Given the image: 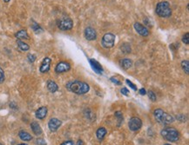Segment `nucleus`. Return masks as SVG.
I'll return each mask as SVG.
<instances>
[{
	"label": "nucleus",
	"mask_w": 189,
	"mask_h": 145,
	"mask_svg": "<svg viewBox=\"0 0 189 145\" xmlns=\"http://www.w3.org/2000/svg\"><path fill=\"white\" fill-rule=\"evenodd\" d=\"M66 88L69 91L73 92L77 95H84L90 91V86L85 82L78 80L71 81L66 84Z\"/></svg>",
	"instance_id": "nucleus-1"
},
{
	"label": "nucleus",
	"mask_w": 189,
	"mask_h": 145,
	"mask_svg": "<svg viewBox=\"0 0 189 145\" xmlns=\"http://www.w3.org/2000/svg\"><path fill=\"white\" fill-rule=\"evenodd\" d=\"M153 116H154V118L156 119V121L163 125H168V124H171L172 122H174V116L165 112L161 109H156L153 111Z\"/></svg>",
	"instance_id": "nucleus-2"
},
{
	"label": "nucleus",
	"mask_w": 189,
	"mask_h": 145,
	"mask_svg": "<svg viewBox=\"0 0 189 145\" xmlns=\"http://www.w3.org/2000/svg\"><path fill=\"white\" fill-rule=\"evenodd\" d=\"M160 135L168 142H177L180 139V133L175 128H165L161 130Z\"/></svg>",
	"instance_id": "nucleus-3"
},
{
	"label": "nucleus",
	"mask_w": 189,
	"mask_h": 145,
	"mask_svg": "<svg viewBox=\"0 0 189 145\" xmlns=\"http://www.w3.org/2000/svg\"><path fill=\"white\" fill-rule=\"evenodd\" d=\"M155 11L157 15L160 17H169L172 15V9L167 1H162L157 4Z\"/></svg>",
	"instance_id": "nucleus-4"
},
{
	"label": "nucleus",
	"mask_w": 189,
	"mask_h": 145,
	"mask_svg": "<svg viewBox=\"0 0 189 145\" xmlns=\"http://www.w3.org/2000/svg\"><path fill=\"white\" fill-rule=\"evenodd\" d=\"M57 24L61 31H70L73 27V21L68 17H63L58 20Z\"/></svg>",
	"instance_id": "nucleus-5"
},
{
	"label": "nucleus",
	"mask_w": 189,
	"mask_h": 145,
	"mask_svg": "<svg viewBox=\"0 0 189 145\" xmlns=\"http://www.w3.org/2000/svg\"><path fill=\"white\" fill-rule=\"evenodd\" d=\"M115 35L113 33H106L103 36L101 45L102 47L105 49H110L113 48L115 44Z\"/></svg>",
	"instance_id": "nucleus-6"
},
{
	"label": "nucleus",
	"mask_w": 189,
	"mask_h": 145,
	"mask_svg": "<svg viewBox=\"0 0 189 145\" xmlns=\"http://www.w3.org/2000/svg\"><path fill=\"white\" fill-rule=\"evenodd\" d=\"M128 127L130 130H132V131L139 130L142 127V121H141V119L139 118V117H136V116L132 117L129 120Z\"/></svg>",
	"instance_id": "nucleus-7"
},
{
	"label": "nucleus",
	"mask_w": 189,
	"mask_h": 145,
	"mask_svg": "<svg viewBox=\"0 0 189 145\" xmlns=\"http://www.w3.org/2000/svg\"><path fill=\"white\" fill-rule=\"evenodd\" d=\"M70 69H71V64L69 63H67V62H59L55 67V72L58 73V74H60V73L66 72Z\"/></svg>",
	"instance_id": "nucleus-8"
},
{
	"label": "nucleus",
	"mask_w": 189,
	"mask_h": 145,
	"mask_svg": "<svg viewBox=\"0 0 189 145\" xmlns=\"http://www.w3.org/2000/svg\"><path fill=\"white\" fill-rule=\"evenodd\" d=\"M134 30L137 31L138 34H139L142 37H147L149 35V31L147 30L146 27H145L142 23H135L133 24Z\"/></svg>",
	"instance_id": "nucleus-9"
},
{
	"label": "nucleus",
	"mask_w": 189,
	"mask_h": 145,
	"mask_svg": "<svg viewBox=\"0 0 189 145\" xmlns=\"http://www.w3.org/2000/svg\"><path fill=\"white\" fill-rule=\"evenodd\" d=\"M62 124V122H61L59 119L58 118H52L50 119V121L48 122V127H49V130L53 132H55L57 130L59 129V127Z\"/></svg>",
	"instance_id": "nucleus-10"
},
{
	"label": "nucleus",
	"mask_w": 189,
	"mask_h": 145,
	"mask_svg": "<svg viewBox=\"0 0 189 145\" xmlns=\"http://www.w3.org/2000/svg\"><path fill=\"white\" fill-rule=\"evenodd\" d=\"M51 63H52V59L50 57H45L43 59V61L41 63L39 70L41 73H46L50 70L51 68Z\"/></svg>",
	"instance_id": "nucleus-11"
},
{
	"label": "nucleus",
	"mask_w": 189,
	"mask_h": 145,
	"mask_svg": "<svg viewBox=\"0 0 189 145\" xmlns=\"http://www.w3.org/2000/svg\"><path fill=\"white\" fill-rule=\"evenodd\" d=\"M85 38H86L88 41H92V40H95L97 38V33L96 31L91 28V27H87L85 28Z\"/></svg>",
	"instance_id": "nucleus-12"
},
{
	"label": "nucleus",
	"mask_w": 189,
	"mask_h": 145,
	"mask_svg": "<svg viewBox=\"0 0 189 145\" xmlns=\"http://www.w3.org/2000/svg\"><path fill=\"white\" fill-rule=\"evenodd\" d=\"M89 63L91 64L92 69L97 74H102V72H103V67L101 66V64L98 61H96L95 59H89Z\"/></svg>",
	"instance_id": "nucleus-13"
},
{
	"label": "nucleus",
	"mask_w": 189,
	"mask_h": 145,
	"mask_svg": "<svg viewBox=\"0 0 189 145\" xmlns=\"http://www.w3.org/2000/svg\"><path fill=\"white\" fill-rule=\"evenodd\" d=\"M47 112H48L47 108L45 107V106H43V107L38 108V110H36V112H35V116H36V117H37L38 119L42 120V119H44V118L46 116Z\"/></svg>",
	"instance_id": "nucleus-14"
},
{
	"label": "nucleus",
	"mask_w": 189,
	"mask_h": 145,
	"mask_svg": "<svg viewBox=\"0 0 189 145\" xmlns=\"http://www.w3.org/2000/svg\"><path fill=\"white\" fill-rule=\"evenodd\" d=\"M30 128L32 132L36 135V136H40L42 134V129L40 127V125L38 124V122H32L30 123Z\"/></svg>",
	"instance_id": "nucleus-15"
},
{
	"label": "nucleus",
	"mask_w": 189,
	"mask_h": 145,
	"mask_svg": "<svg viewBox=\"0 0 189 145\" xmlns=\"http://www.w3.org/2000/svg\"><path fill=\"white\" fill-rule=\"evenodd\" d=\"M47 89H48V91L51 92V93H55L56 91H58L59 86H58V84H56L54 81L49 80L47 82Z\"/></svg>",
	"instance_id": "nucleus-16"
},
{
	"label": "nucleus",
	"mask_w": 189,
	"mask_h": 145,
	"mask_svg": "<svg viewBox=\"0 0 189 145\" xmlns=\"http://www.w3.org/2000/svg\"><path fill=\"white\" fill-rule=\"evenodd\" d=\"M106 133H107V130H106V128H104V127L98 128L96 131V137L98 138V140H99V141L103 140L106 137Z\"/></svg>",
	"instance_id": "nucleus-17"
},
{
	"label": "nucleus",
	"mask_w": 189,
	"mask_h": 145,
	"mask_svg": "<svg viewBox=\"0 0 189 145\" xmlns=\"http://www.w3.org/2000/svg\"><path fill=\"white\" fill-rule=\"evenodd\" d=\"M15 37L18 40H22V39H29L30 37H29V35H28V33H27V31H25V30H20V31H18L17 33L15 34Z\"/></svg>",
	"instance_id": "nucleus-18"
},
{
	"label": "nucleus",
	"mask_w": 189,
	"mask_h": 145,
	"mask_svg": "<svg viewBox=\"0 0 189 145\" xmlns=\"http://www.w3.org/2000/svg\"><path fill=\"white\" fill-rule=\"evenodd\" d=\"M18 136H19V138L23 141H25V142H28V141H30L32 139V137L30 136V133L24 131V130H21L19 133H18Z\"/></svg>",
	"instance_id": "nucleus-19"
},
{
	"label": "nucleus",
	"mask_w": 189,
	"mask_h": 145,
	"mask_svg": "<svg viewBox=\"0 0 189 145\" xmlns=\"http://www.w3.org/2000/svg\"><path fill=\"white\" fill-rule=\"evenodd\" d=\"M17 45H18V49L20 50V51H29V49H30V46L28 45L26 43H24L23 42L22 40H17Z\"/></svg>",
	"instance_id": "nucleus-20"
},
{
	"label": "nucleus",
	"mask_w": 189,
	"mask_h": 145,
	"mask_svg": "<svg viewBox=\"0 0 189 145\" xmlns=\"http://www.w3.org/2000/svg\"><path fill=\"white\" fill-rule=\"evenodd\" d=\"M120 64L121 67H122L123 69H127L132 67V65H133V61H132L130 58H124V59H122V61L120 62Z\"/></svg>",
	"instance_id": "nucleus-21"
},
{
	"label": "nucleus",
	"mask_w": 189,
	"mask_h": 145,
	"mask_svg": "<svg viewBox=\"0 0 189 145\" xmlns=\"http://www.w3.org/2000/svg\"><path fill=\"white\" fill-rule=\"evenodd\" d=\"M120 50L123 53L128 54L131 52V46H130V45L127 44V43H124V44L121 45Z\"/></svg>",
	"instance_id": "nucleus-22"
},
{
	"label": "nucleus",
	"mask_w": 189,
	"mask_h": 145,
	"mask_svg": "<svg viewBox=\"0 0 189 145\" xmlns=\"http://www.w3.org/2000/svg\"><path fill=\"white\" fill-rule=\"evenodd\" d=\"M31 29L34 31L35 33H40V32H42L43 31V29L41 28V26L37 23L36 22H34V21H32V24H31Z\"/></svg>",
	"instance_id": "nucleus-23"
},
{
	"label": "nucleus",
	"mask_w": 189,
	"mask_h": 145,
	"mask_svg": "<svg viewBox=\"0 0 189 145\" xmlns=\"http://www.w3.org/2000/svg\"><path fill=\"white\" fill-rule=\"evenodd\" d=\"M181 67L183 70L187 73V74H188L189 72V61L188 60H184V61L181 62Z\"/></svg>",
	"instance_id": "nucleus-24"
},
{
	"label": "nucleus",
	"mask_w": 189,
	"mask_h": 145,
	"mask_svg": "<svg viewBox=\"0 0 189 145\" xmlns=\"http://www.w3.org/2000/svg\"><path fill=\"white\" fill-rule=\"evenodd\" d=\"M115 117L118 119V122H119V126L121 124V122L123 121V114L121 113L120 111H116L115 112Z\"/></svg>",
	"instance_id": "nucleus-25"
},
{
	"label": "nucleus",
	"mask_w": 189,
	"mask_h": 145,
	"mask_svg": "<svg viewBox=\"0 0 189 145\" xmlns=\"http://www.w3.org/2000/svg\"><path fill=\"white\" fill-rule=\"evenodd\" d=\"M148 97H149V99L151 100L152 102H155L156 99H157L155 93L152 91H148Z\"/></svg>",
	"instance_id": "nucleus-26"
},
{
	"label": "nucleus",
	"mask_w": 189,
	"mask_h": 145,
	"mask_svg": "<svg viewBox=\"0 0 189 145\" xmlns=\"http://www.w3.org/2000/svg\"><path fill=\"white\" fill-rule=\"evenodd\" d=\"M182 42L185 45H189V33H186L183 38H182Z\"/></svg>",
	"instance_id": "nucleus-27"
},
{
	"label": "nucleus",
	"mask_w": 189,
	"mask_h": 145,
	"mask_svg": "<svg viewBox=\"0 0 189 145\" xmlns=\"http://www.w3.org/2000/svg\"><path fill=\"white\" fill-rule=\"evenodd\" d=\"M27 58H28V61L30 62V63H34L35 60H36V56L33 55V54H28Z\"/></svg>",
	"instance_id": "nucleus-28"
},
{
	"label": "nucleus",
	"mask_w": 189,
	"mask_h": 145,
	"mask_svg": "<svg viewBox=\"0 0 189 145\" xmlns=\"http://www.w3.org/2000/svg\"><path fill=\"white\" fill-rule=\"evenodd\" d=\"M5 81V72L4 69L0 67V84H2Z\"/></svg>",
	"instance_id": "nucleus-29"
},
{
	"label": "nucleus",
	"mask_w": 189,
	"mask_h": 145,
	"mask_svg": "<svg viewBox=\"0 0 189 145\" xmlns=\"http://www.w3.org/2000/svg\"><path fill=\"white\" fill-rule=\"evenodd\" d=\"M126 82H127V84H128L129 86H130V87H131V88H132V89H133V91H137V86H136V85H135V84H133V83H132V82H131V81H130L129 79H127V81H126Z\"/></svg>",
	"instance_id": "nucleus-30"
},
{
	"label": "nucleus",
	"mask_w": 189,
	"mask_h": 145,
	"mask_svg": "<svg viewBox=\"0 0 189 145\" xmlns=\"http://www.w3.org/2000/svg\"><path fill=\"white\" fill-rule=\"evenodd\" d=\"M36 143L38 145H46V141L44 139H42V138H38L36 140Z\"/></svg>",
	"instance_id": "nucleus-31"
},
{
	"label": "nucleus",
	"mask_w": 189,
	"mask_h": 145,
	"mask_svg": "<svg viewBox=\"0 0 189 145\" xmlns=\"http://www.w3.org/2000/svg\"><path fill=\"white\" fill-rule=\"evenodd\" d=\"M120 92L122 93V94H123V95H124V96H127H127H129V94H130L129 91L127 90V88H126V87L122 88V89H121Z\"/></svg>",
	"instance_id": "nucleus-32"
},
{
	"label": "nucleus",
	"mask_w": 189,
	"mask_h": 145,
	"mask_svg": "<svg viewBox=\"0 0 189 145\" xmlns=\"http://www.w3.org/2000/svg\"><path fill=\"white\" fill-rule=\"evenodd\" d=\"M110 80H111L112 83H114V84H116V85H120L121 84L120 81H119V80H118L117 78H115V77H111Z\"/></svg>",
	"instance_id": "nucleus-33"
},
{
	"label": "nucleus",
	"mask_w": 189,
	"mask_h": 145,
	"mask_svg": "<svg viewBox=\"0 0 189 145\" xmlns=\"http://www.w3.org/2000/svg\"><path fill=\"white\" fill-rule=\"evenodd\" d=\"M177 119H178V120H179L180 122H185V121H186V116H185L184 115H182V114L178 115V116H177Z\"/></svg>",
	"instance_id": "nucleus-34"
},
{
	"label": "nucleus",
	"mask_w": 189,
	"mask_h": 145,
	"mask_svg": "<svg viewBox=\"0 0 189 145\" xmlns=\"http://www.w3.org/2000/svg\"><path fill=\"white\" fill-rule=\"evenodd\" d=\"M60 145H75L74 143L72 141H66V142H63Z\"/></svg>",
	"instance_id": "nucleus-35"
},
{
	"label": "nucleus",
	"mask_w": 189,
	"mask_h": 145,
	"mask_svg": "<svg viewBox=\"0 0 189 145\" xmlns=\"http://www.w3.org/2000/svg\"><path fill=\"white\" fill-rule=\"evenodd\" d=\"M139 94H140L141 96H145V95L146 94V90H145V89H143V88H142V89H140V90L139 91Z\"/></svg>",
	"instance_id": "nucleus-36"
},
{
	"label": "nucleus",
	"mask_w": 189,
	"mask_h": 145,
	"mask_svg": "<svg viewBox=\"0 0 189 145\" xmlns=\"http://www.w3.org/2000/svg\"><path fill=\"white\" fill-rule=\"evenodd\" d=\"M76 145H84V142L82 140H78V143H76Z\"/></svg>",
	"instance_id": "nucleus-37"
},
{
	"label": "nucleus",
	"mask_w": 189,
	"mask_h": 145,
	"mask_svg": "<svg viewBox=\"0 0 189 145\" xmlns=\"http://www.w3.org/2000/svg\"><path fill=\"white\" fill-rule=\"evenodd\" d=\"M4 1H5V3H9V2H10V1H11V0H4Z\"/></svg>",
	"instance_id": "nucleus-38"
},
{
	"label": "nucleus",
	"mask_w": 189,
	"mask_h": 145,
	"mask_svg": "<svg viewBox=\"0 0 189 145\" xmlns=\"http://www.w3.org/2000/svg\"><path fill=\"white\" fill-rule=\"evenodd\" d=\"M18 145H27L26 143H21V144H18Z\"/></svg>",
	"instance_id": "nucleus-39"
},
{
	"label": "nucleus",
	"mask_w": 189,
	"mask_h": 145,
	"mask_svg": "<svg viewBox=\"0 0 189 145\" xmlns=\"http://www.w3.org/2000/svg\"><path fill=\"white\" fill-rule=\"evenodd\" d=\"M164 145H172V144H169V143H166V144H164Z\"/></svg>",
	"instance_id": "nucleus-40"
},
{
	"label": "nucleus",
	"mask_w": 189,
	"mask_h": 145,
	"mask_svg": "<svg viewBox=\"0 0 189 145\" xmlns=\"http://www.w3.org/2000/svg\"><path fill=\"white\" fill-rule=\"evenodd\" d=\"M0 145H4V144H2V143H0Z\"/></svg>",
	"instance_id": "nucleus-41"
}]
</instances>
